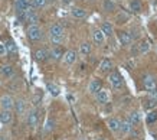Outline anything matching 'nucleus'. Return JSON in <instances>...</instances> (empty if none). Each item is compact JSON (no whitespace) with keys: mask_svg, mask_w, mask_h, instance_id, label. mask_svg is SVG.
<instances>
[{"mask_svg":"<svg viewBox=\"0 0 157 140\" xmlns=\"http://www.w3.org/2000/svg\"><path fill=\"white\" fill-rule=\"evenodd\" d=\"M117 38H118V42L123 46H128L131 42H133V36L128 33V32H124V30H120L117 33Z\"/></svg>","mask_w":157,"mask_h":140,"instance_id":"obj_3","label":"nucleus"},{"mask_svg":"<svg viewBox=\"0 0 157 140\" xmlns=\"http://www.w3.org/2000/svg\"><path fill=\"white\" fill-rule=\"evenodd\" d=\"M143 85H144V90L146 91H153V90H157V78L154 75H146L143 78Z\"/></svg>","mask_w":157,"mask_h":140,"instance_id":"obj_2","label":"nucleus"},{"mask_svg":"<svg viewBox=\"0 0 157 140\" xmlns=\"http://www.w3.org/2000/svg\"><path fill=\"white\" fill-rule=\"evenodd\" d=\"M13 74H14V69L12 65H2L0 67V75L2 77L10 78V77H13Z\"/></svg>","mask_w":157,"mask_h":140,"instance_id":"obj_13","label":"nucleus"},{"mask_svg":"<svg viewBox=\"0 0 157 140\" xmlns=\"http://www.w3.org/2000/svg\"><path fill=\"white\" fill-rule=\"evenodd\" d=\"M95 97H97V103H100V104H107L109 101V94L105 90H102V88L97 92Z\"/></svg>","mask_w":157,"mask_h":140,"instance_id":"obj_9","label":"nucleus"},{"mask_svg":"<svg viewBox=\"0 0 157 140\" xmlns=\"http://www.w3.org/2000/svg\"><path fill=\"white\" fill-rule=\"evenodd\" d=\"M128 121L131 123L133 126H137L140 121H141V117H140V114L138 113H131L128 117Z\"/></svg>","mask_w":157,"mask_h":140,"instance_id":"obj_27","label":"nucleus"},{"mask_svg":"<svg viewBox=\"0 0 157 140\" xmlns=\"http://www.w3.org/2000/svg\"><path fill=\"white\" fill-rule=\"evenodd\" d=\"M100 140H104V139H100Z\"/></svg>","mask_w":157,"mask_h":140,"instance_id":"obj_40","label":"nucleus"},{"mask_svg":"<svg viewBox=\"0 0 157 140\" xmlns=\"http://www.w3.org/2000/svg\"><path fill=\"white\" fill-rule=\"evenodd\" d=\"M134 126L130 123L128 120L123 121V123H120V130H121V133H124V134H128L130 131H131V129H133Z\"/></svg>","mask_w":157,"mask_h":140,"instance_id":"obj_20","label":"nucleus"},{"mask_svg":"<svg viewBox=\"0 0 157 140\" xmlns=\"http://www.w3.org/2000/svg\"><path fill=\"white\" fill-rule=\"evenodd\" d=\"M71 15L74 18H76V19H84V18H86V12L84 9H81V7H74L71 10Z\"/></svg>","mask_w":157,"mask_h":140,"instance_id":"obj_19","label":"nucleus"},{"mask_svg":"<svg viewBox=\"0 0 157 140\" xmlns=\"http://www.w3.org/2000/svg\"><path fill=\"white\" fill-rule=\"evenodd\" d=\"M62 58H63V62L65 64H68V65H72V64H75V61H76V58H78V56H76V52L75 51H67V52L63 53V56H62Z\"/></svg>","mask_w":157,"mask_h":140,"instance_id":"obj_7","label":"nucleus"},{"mask_svg":"<svg viewBox=\"0 0 157 140\" xmlns=\"http://www.w3.org/2000/svg\"><path fill=\"white\" fill-rule=\"evenodd\" d=\"M113 67H114V65H113V61L108 58H105V59H102L100 64V71L101 72H109V71L113 69Z\"/></svg>","mask_w":157,"mask_h":140,"instance_id":"obj_14","label":"nucleus"},{"mask_svg":"<svg viewBox=\"0 0 157 140\" xmlns=\"http://www.w3.org/2000/svg\"><path fill=\"white\" fill-rule=\"evenodd\" d=\"M130 9L136 12V13H140L141 12V3H140V0H131L130 2Z\"/></svg>","mask_w":157,"mask_h":140,"instance_id":"obj_25","label":"nucleus"},{"mask_svg":"<svg viewBox=\"0 0 157 140\" xmlns=\"http://www.w3.org/2000/svg\"><path fill=\"white\" fill-rule=\"evenodd\" d=\"M101 30H102V33L105 36H113L114 35V28H113V25L109 23V22H104V23L101 25Z\"/></svg>","mask_w":157,"mask_h":140,"instance_id":"obj_16","label":"nucleus"},{"mask_svg":"<svg viewBox=\"0 0 157 140\" xmlns=\"http://www.w3.org/2000/svg\"><path fill=\"white\" fill-rule=\"evenodd\" d=\"M63 41V36H51V42L53 45H59Z\"/></svg>","mask_w":157,"mask_h":140,"instance_id":"obj_33","label":"nucleus"},{"mask_svg":"<svg viewBox=\"0 0 157 140\" xmlns=\"http://www.w3.org/2000/svg\"><path fill=\"white\" fill-rule=\"evenodd\" d=\"M12 119H13V114L10 110H2L0 111V123L3 124H9L12 123Z\"/></svg>","mask_w":157,"mask_h":140,"instance_id":"obj_11","label":"nucleus"},{"mask_svg":"<svg viewBox=\"0 0 157 140\" xmlns=\"http://www.w3.org/2000/svg\"><path fill=\"white\" fill-rule=\"evenodd\" d=\"M49 56L52 59H55V61H59V59L63 56V51H62L59 46H55V48H52V51L49 52Z\"/></svg>","mask_w":157,"mask_h":140,"instance_id":"obj_17","label":"nucleus"},{"mask_svg":"<svg viewBox=\"0 0 157 140\" xmlns=\"http://www.w3.org/2000/svg\"><path fill=\"white\" fill-rule=\"evenodd\" d=\"M49 58V52L46 49H36L35 51V59L38 61V62H43V61H46Z\"/></svg>","mask_w":157,"mask_h":140,"instance_id":"obj_12","label":"nucleus"},{"mask_svg":"<svg viewBox=\"0 0 157 140\" xmlns=\"http://www.w3.org/2000/svg\"><path fill=\"white\" fill-rule=\"evenodd\" d=\"M148 49H150V45H148V42H140V45H138V52L140 53H146L148 52Z\"/></svg>","mask_w":157,"mask_h":140,"instance_id":"obj_31","label":"nucleus"},{"mask_svg":"<svg viewBox=\"0 0 157 140\" xmlns=\"http://www.w3.org/2000/svg\"><path fill=\"white\" fill-rule=\"evenodd\" d=\"M157 121V110L156 111H150L147 114V123L148 124H153Z\"/></svg>","mask_w":157,"mask_h":140,"instance_id":"obj_30","label":"nucleus"},{"mask_svg":"<svg viewBox=\"0 0 157 140\" xmlns=\"http://www.w3.org/2000/svg\"><path fill=\"white\" fill-rule=\"evenodd\" d=\"M148 98H153V100H157V90H153V91L148 92Z\"/></svg>","mask_w":157,"mask_h":140,"instance_id":"obj_36","label":"nucleus"},{"mask_svg":"<svg viewBox=\"0 0 157 140\" xmlns=\"http://www.w3.org/2000/svg\"><path fill=\"white\" fill-rule=\"evenodd\" d=\"M108 80H109V84L114 88H121V85H123V77L118 72H111Z\"/></svg>","mask_w":157,"mask_h":140,"instance_id":"obj_5","label":"nucleus"},{"mask_svg":"<svg viewBox=\"0 0 157 140\" xmlns=\"http://www.w3.org/2000/svg\"><path fill=\"white\" fill-rule=\"evenodd\" d=\"M0 107L3 108V110H12L14 107V100L12 98V95H2L0 98Z\"/></svg>","mask_w":157,"mask_h":140,"instance_id":"obj_4","label":"nucleus"},{"mask_svg":"<svg viewBox=\"0 0 157 140\" xmlns=\"http://www.w3.org/2000/svg\"><path fill=\"white\" fill-rule=\"evenodd\" d=\"M101 88H102V82H101V80H92V81L90 82V85H88V91H90L91 94H97Z\"/></svg>","mask_w":157,"mask_h":140,"instance_id":"obj_10","label":"nucleus"},{"mask_svg":"<svg viewBox=\"0 0 157 140\" xmlns=\"http://www.w3.org/2000/svg\"><path fill=\"white\" fill-rule=\"evenodd\" d=\"M14 110L17 114H25V111H26V103L25 100H17V101H14Z\"/></svg>","mask_w":157,"mask_h":140,"instance_id":"obj_18","label":"nucleus"},{"mask_svg":"<svg viewBox=\"0 0 157 140\" xmlns=\"http://www.w3.org/2000/svg\"><path fill=\"white\" fill-rule=\"evenodd\" d=\"M6 48H7V53H17V46H16V44H14L12 39H9L7 42H6Z\"/></svg>","mask_w":157,"mask_h":140,"instance_id":"obj_23","label":"nucleus"},{"mask_svg":"<svg viewBox=\"0 0 157 140\" xmlns=\"http://www.w3.org/2000/svg\"><path fill=\"white\" fill-rule=\"evenodd\" d=\"M91 49H92V46H91L90 42H82V44L79 45V52H81V55H84V56L90 55Z\"/></svg>","mask_w":157,"mask_h":140,"instance_id":"obj_21","label":"nucleus"},{"mask_svg":"<svg viewBox=\"0 0 157 140\" xmlns=\"http://www.w3.org/2000/svg\"><path fill=\"white\" fill-rule=\"evenodd\" d=\"M46 88H48V91H49V94H51V95H53V97L59 95V91H61V90H59V87H58V85H55V84H51V82H49V84H46Z\"/></svg>","mask_w":157,"mask_h":140,"instance_id":"obj_22","label":"nucleus"},{"mask_svg":"<svg viewBox=\"0 0 157 140\" xmlns=\"http://www.w3.org/2000/svg\"><path fill=\"white\" fill-rule=\"evenodd\" d=\"M130 133H131V134H133L134 137H140V133H138L137 130H134V127L131 129V131H130Z\"/></svg>","mask_w":157,"mask_h":140,"instance_id":"obj_37","label":"nucleus"},{"mask_svg":"<svg viewBox=\"0 0 157 140\" xmlns=\"http://www.w3.org/2000/svg\"><path fill=\"white\" fill-rule=\"evenodd\" d=\"M156 104H157V100L148 98V100H147V104H146V108H153V107H156Z\"/></svg>","mask_w":157,"mask_h":140,"instance_id":"obj_35","label":"nucleus"},{"mask_svg":"<svg viewBox=\"0 0 157 140\" xmlns=\"http://www.w3.org/2000/svg\"><path fill=\"white\" fill-rule=\"evenodd\" d=\"M62 3H63V5H71V2L72 0H61Z\"/></svg>","mask_w":157,"mask_h":140,"instance_id":"obj_38","label":"nucleus"},{"mask_svg":"<svg viewBox=\"0 0 157 140\" xmlns=\"http://www.w3.org/2000/svg\"><path fill=\"white\" fill-rule=\"evenodd\" d=\"M43 36L42 33V29L39 28L38 25H29L28 28V38L32 41V42H38V41H40Z\"/></svg>","mask_w":157,"mask_h":140,"instance_id":"obj_1","label":"nucleus"},{"mask_svg":"<svg viewBox=\"0 0 157 140\" xmlns=\"http://www.w3.org/2000/svg\"><path fill=\"white\" fill-rule=\"evenodd\" d=\"M92 41H94V44L97 45H102L105 41V35L102 33V30L101 29H95L92 32Z\"/></svg>","mask_w":157,"mask_h":140,"instance_id":"obj_8","label":"nucleus"},{"mask_svg":"<svg viewBox=\"0 0 157 140\" xmlns=\"http://www.w3.org/2000/svg\"><path fill=\"white\" fill-rule=\"evenodd\" d=\"M108 127L111 131H118L120 130V121L117 119H109L108 120Z\"/></svg>","mask_w":157,"mask_h":140,"instance_id":"obj_24","label":"nucleus"},{"mask_svg":"<svg viewBox=\"0 0 157 140\" xmlns=\"http://www.w3.org/2000/svg\"><path fill=\"white\" fill-rule=\"evenodd\" d=\"M46 2H48V0H30V3H32V6H33L35 9L43 7V6L46 5Z\"/></svg>","mask_w":157,"mask_h":140,"instance_id":"obj_32","label":"nucleus"},{"mask_svg":"<svg viewBox=\"0 0 157 140\" xmlns=\"http://www.w3.org/2000/svg\"><path fill=\"white\" fill-rule=\"evenodd\" d=\"M0 140H6V139H5V137H0Z\"/></svg>","mask_w":157,"mask_h":140,"instance_id":"obj_39","label":"nucleus"},{"mask_svg":"<svg viewBox=\"0 0 157 140\" xmlns=\"http://www.w3.org/2000/svg\"><path fill=\"white\" fill-rule=\"evenodd\" d=\"M49 35L51 36H63V28L59 23L52 25L51 29H49Z\"/></svg>","mask_w":157,"mask_h":140,"instance_id":"obj_15","label":"nucleus"},{"mask_svg":"<svg viewBox=\"0 0 157 140\" xmlns=\"http://www.w3.org/2000/svg\"><path fill=\"white\" fill-rule=\"evenodd\" d=\"M7 55V48H6V44L0 42V56H6Z\"/></svg>","mask_w":157,"mask_h":140,"instance_id":"obj_34","label":"nucleus"},{"mask_svg":"<svg viewBox=\"0 0 157 140\" xmlns=\"http://www.w3.org/2000/svg\"><path fill=\"white\" fill-rule=\"evenodd\" d=\"M102 7H104L105 12H114L115 10L114 2H111V0H104L102 2Z\"/></svg>","mask_w":157,"mask_h":140,"instance_id":"obj_26","label":"nucleus"},{"mask_svg":"<svg viewBox=\"0 0 157 140\" xmlns=\"http://www.w3.org/2000/svg\"><path fill=\"white\" fill-rule=\"evenodd\" d=\"M39 123V113L36 110H32L29 111L28 114V124L30 126V127H36Z\"/></svg>","mask_w":157,"mask_h":140,"instance_id":"obj_6","label":"nucleus"},{"mask_svg":"<svg viewBox=\"0 0 157 140\" xmlns=\"http://www.w3.org/2000/svg\"><path fill=\"white\" fill-rule=\"evenodd\" d=\"M53 127H55V121H53L52 119H48V120H46V123H45L43 130H45V133H49V131L53 130Z\"/></svg>","mask_w":157,"mask_h":140,"instance_id":"obj_29","label":"nucleus"},{"mask_svg":"<svg viewBox=\"0 0 157 140\" xmlns=\"http://www.w3.org/2000/svg\"><path fill=\"white\" fill-rule=\"evenodd\" d=\"M26 22H28L29 25H38V22H39V16H38V13H36V12H33L32 15H29V16H28V19H26Z\"/></svg>","mask_w":157,"mask_h":140,"instance_id":"obj_28","label":"nucleus"}]
</instances>
